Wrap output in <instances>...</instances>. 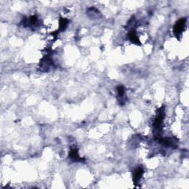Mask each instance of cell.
I'll use <instances>...</instances> for the list:
<instances>
[{"label":"cell","mask_w":189,"mask_h":189,"mask_svg":"<svg viewBox=\"0 0 189 189\" xmlns=\"http://www.w3.org/2000/svg\"><path fill=\"white\" fill-rule=\"evenodd\" d=\"M118 94L120 98H121V100H123L125 96V88L123 87H119L118 88Z\"/></svg>","instance_id":"cell-7"},{"label":"cell","mask_w":189,"mask_h":189,"mask_svg":"<svg viewBox=\"0 0 189 189\" xmlns=\"http://www.w3.org/2000/svg\"><path fill=\"white\" fill-rule=\"evenodd\" d=\"M68 20L67 19H60V22H59V28L60 31H64V29L66 28L67 26L68 25Z\"/></svg>","instance_id":"cell-6"},{"label":"cell","mask_w":189,"mask_h":189,"mask_svg":"<svg viewBox=\"0 0 189 189\" xmlns=\"http://www.w3.org/2000/svg\"><path fill=\"white\" fill-rule=\"evenodd\" d=\"M128 38H129V39L131 40V41H132L133 43L136 44V45H140V40L137 37V34L135 33V32L134 31H132L130 33L128 34Z\"/></svg>","instance_id":"cell-5"},{"label":"cell","mask_w":189,"mask_h":189,"mask_svg":"<svg viewBox=\"0 0 189 189\" xmlns=\"http://www.w3.org/2000/svg\"><path fill=\"white\" fill-rule=\"evenodd\" d=\"M70 157L73 160L75 161H81V158L79 157V152H78V150L76 148H74V149H72L71 152H70Z\"/></svg>","instance_id":"cell-4"},{"label":"cell","mask_w":189,"mask_h":189,"mask_svg":"<svg viewBox=\"0 0 189 189\" xmlns=\"http://www.w3.org/2000/svg\"><path fill=\"white\" fill-rule=\"evenodd\" d=\"M186 19H181L174 25V35L177 37H179L182 34V33L183 32L184 29H185V26H186Z\"/></svg>","instance_id":"cell-2"},{"label":"cell","mask_w":189,"mask_h":189,"mask_svg":"<svg viewBox=\"0 0 189 189\" xmlns=\"http://www.w3.org/2000/svg\"><path fill=\"white\" fill-rule=\"evenodd\" d=\"M165 117V112H164V108L162 107L161 109H160L159 112H157V116H156L154 122V131L156 133L159 134L160 132L161 131L162 128V123H163V120H164Z\"/></svg>","instance_id":"cell-1"},{"label":"cell","mask_w":189,"mask_h":189,"mask_svg":"<svg viewBox=\"0 0 189 189\" xmlns=\"http://www.w3.org/2000/svg\"><path fill=\"white\" fill-rule=\"evenodd\" d=\"M143 168H138L137 169L135 170L134 175H133V181H134V184L138 183V182L140 180L141 177L143 176Z\"/></svg>","instance_id":"cell-3"}]
</instances>
